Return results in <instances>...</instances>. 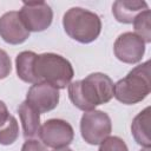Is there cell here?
Wrapping results in <instances>:
<instances>
[{"mask_svg": "<svg viewBox=\"0 0 151 151\" xmlns=\"http://www.w3.org/2000/svg\"><path fill=\"white\" fill-rule=\"evenodd\" d=\"M114 84L112 79L100 72L91 73L85 79L68 84V97L74 106L85 112L105 104L113 98Z\"/></svg>", "mask_w": 151, "mask_h": 151, "instance_id": "6da1fadb", "label": "cell"}, {"mask_svg": "<svg viewBox=\"0 0 151 151\" xmlns=\"http://www.w3.org/2000/svg\"><path fill=\"white\" fill-rule=\"evenodd\" d=\"M33 68L38 83H47L58 90L68 86L74 76L71 63L55 53L37 54Z\"/></svg>", "mask_w": 151, "mask_h": 151, "instance_id": "7a4b0ae2", "label": "cell"}, {"mask_svg": "<svg viewBox=\"0 0 151 151\" xmlns=\"http://www.w3.org/2000/svg\"><path fill=\"white\" fill-rule=\"evenodd\" d=\"M150 91V61H145L114 84L113 97L123 104L132 105L145 99Z\"/></svg>", "mask_w": 151, "mask_h": 151, "instance_id": "3957f363", "label": "cell"}, {"mask_svg": "<svg viewBox=\"0 0 151 151\" xmlns=\"http://www.w3.org/2000/svg\"><path fill=\"white\" fill-rule=\"evenodd\" d=\"M63 26L70 38L81 44L94 41L101 32V20L98 14L81 7L70 8L63 17Z\"/></svg>", "mask_w": 151, "mask_h": 151, "instance_id": "277c9868", "label": "cell"}, {"mask_svg": "<svg viewBox=\"0 0 151 151\" xmlns=\"http://www.w3.org/2000/svg\"><path fill=\"white\" fill-rule=\"evenodd\" d=\"M112 131L111 118L98 110L87 111L80 120V132L84 140L91 145H98L106 139Z\"/></svg>", "mask_w": 151, "mask_h": 151, "instance_id": "5b68a950", "label": "cell"}, {"mask_svg": "<svg viewBox=\"0 0 151 151\" xmlns=\"http://www.w3.org/2000/svg\"><path fill=\"white\" fill-rule=\"evenodd\" d=\"M38 134L41 139V143L47 147L59 150L72 143L74 131L71 124L66 120L48 119L40 126Z\"/></svg>", "mask_w": 151, "mask_h": 151, "instance_id": "8992f818", "label": "cell"}, {"mask_svg": "<svg viewBox=\"0 0 151 151\" xmlns=\"http://www.w3.org/2000/svg\"><path fill=\"white\" fill-rule=\"evenodd\" d=\"M19 17L28 32H41L52 24L53 12L45 1H26L22 4Z\"/></svg>", "mask_w": 151, "mask_h": 151, "instance_id": "52a82bcc", "label": "cell"}, {"mask_svg": "<svg viewBox=\"0 0 151 151\" xmlns=\"http://www.w3.org/2000/svg\"><path fill=\"white\" fill-rule=\"evenodd\" d=\"M114 55L125 64H136L142 60L145 52V42L134 33L125 32L120 34L113 45Z\"/></svg>", "mask_w": 151, "mask_h": 151, "instance_id": "ba28073f", "label": "cell"}, {"mask_svg": "<svg viewBox=\"0 0 151 151\" xmlns=\"http://www.w3.org/2000/svg\"><path fill=\"white\" fill-rule=\"evenodd\" d=\"M26 101L39 113L52 111L59 103V91L47 83L33 84L26 96Z\"/></svg>", "mask_w": 151, "mask_h": 151, "instance_id": "9c48e42d", "label": "cell"}, {"mask_svg": "<svg viewBox=\"0 0 151 151\" xmlns=\"http://www.w3.org/2000/svg\"><path fill=\"white\" fill-rule=\"evenodd\" d=\"M0 37L11 45L22 44L29 37V32L19 17V12L11 11L0 18Z\"/></svg>", "mask_w": 151, "mask_h": 151, "instance_id": "30bf717a", "label": "cell"}, {"mask_svg": "<svg viewBox=\"0 0 151 151\" xmlns=\"http://www.w3.org/2000/svg\"><path fill=\"white\" fill-rule=\"evenodd\" d=\"M145 9H149L147 4L139 0H118L112 5V13L116 20L123 24L133 22L136 17Z\"/></svg>", "mask_w": 151, "mask_h": 151, "instance_id": "8fae6325", "label": "cell"}, {"mask_svg": "<svg viewBox=\"0 0 151 151\" xmlns=\"http://www.w3.org/2000/svg\"><path fill=\"white\" fill-rule=\"evenodd\" d=\"M18 113L21 120L22 131L25 138L35 137L40 129V113L31 106L26 100L22 101L18 107Z\"/></svg>", "mask_w": 151, "mask_h": 151, "instance_id": "7c38bea8", "label": "cell"}, {"mask_svg": "<svg viewBox=\"0 0 151 151\" xmlns=\"http://www.w3.org/2000/svg\"><path fill=\"white\" fill-rule=\"evenodd\" d=\"M150 106L145 107L140 111L132 120L131 124V133L134 140L142 145L143 147H150Z\"/></svg>", "mask_w": 151, "mask_h": 151, "instance_id": "4fadbf2b", "label": "cell"}, {"mask_svg": "<svg viewBox=\"0 0 151 151\" xmlns=\"http://www.w3.org/2000/svg\"><path fill=\"white\" fill-rule=\"evenodd\" d=\"M37 54L32 51H24L17 55L15 59V66H17V73L18 77L29 84H38V80L34 76V60Z\"/></svg>", "mask_w": 151, "mask_h": 151, "instance_id": "5bb4252c", "label": "cell"}, {"mask_svg": "<svg viewBox=\"0 0 151 151\" xmlns=\"http://www.w3.org/2000/svg\"><path fill=\"white\" fill-rule=\"evenodd\" d=\"M134 34H137L144 42H151V12L145 9L139 13L133 20Z\"/></svg>", "mask_w": 151, "mask_h": 151, "instance_id": "9a60e30c", "label": "cell"}, {"mask_svg": "<svg viewBox=\"0 0 151 151\" xmlns=\"http://www.w3.org/2000/svg\"><path fill=\"white\" fill-rule=\"evenodd\" d=\"M19 136V126L17 119L11 114L8 122L0 129V144L11 145L13 144Z\"/></svg>", "mask_w": 151, "mask_h": 151, "instance_id": "2e32d148", "label": "cell"}, {"mask_svg": "<svg viewBox=\"0 0 151 151\" xmlns=\"http://www.w3.org/2000/svg\"><path fill=\"white\" fill-rule=\"evenodd\" d=\"M98 151H129L125 142L117 136H109L100 143Z\"/></svg>", "mask_w": 151, "mask_h": 151, "instance_id": "e0dca14e", "label": "cell"}, {"mask_svg": "<svg viewBox=\"0 0 151 151\" xmlns=\"http://www.w3.org/2000/svg\"><path fill=\"white\" fill-rule=\"evenodd\" d=\"M12 71V64L8 54L4 51L0 50V79L6 78Z\"/></svg>", "mask_w": 151, "mask_h": 151, "instance_id": "ac0fdd59", "label": "cell"}, {"mask_svg": "<svg viewBox=\"0 0 151 151\" xmlns=\"http://www.w3.org/2000/svg\"><path fill=\"white\" fill-rule=\"evenodd\" d=\"M21 151H50V150L45 144H42L37 139H27L24 143Z\"/></svg>", "mask_w": 151, "mask_h": 151, "instance_id": "d6986e66", "label": "cell"}, {"mask_svg": "<svg viewBox=\"0 0 151 151\" xmlns=\"http://www.w3.org/2000/svg\"><path fill=\"white\" fill-rule=\"evenodd\" d=\"M9 117H11V114H9V112L7 110L6 104L0 100V129L8 122Z\"/></svg>", "mask_w": 151, "mask_h": 151, "instance_id": "ffe728a7", "label": "cell"}, {"mask_svg": "<svg viewBox=\"0 0 151 151\" xmlns=\"http://www.w3.org/2000/svg\"><path fill=\"white\" fill-rule=\"evenodd\" d=\"M55 151H72V150L67 149V147H64V149H59V150H55Z\"/></svg>", "mask_w": 151, "mask_h": 151, "instance_id": "44dd1931", "label": "cell"}, {"mask_svg": "<svg viewBox=\"0 0 151 151\" xmlns=\"http://www.w3.org/2000/svg\"><path fill=\"white\" fill-rule=\"evenodd\" d=\"M140 151H150V147H144V149H142Z\"/></svg>", "mask_w": 151, "mask_h": 151, "instance_id": "7402d4cb", "label": "cell"}]
</instances>
